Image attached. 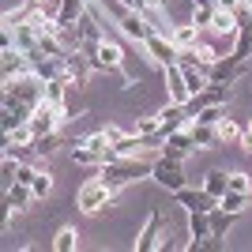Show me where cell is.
Returning a JSON list of instances; mask_svg holds the SVG:
<instances>
[{"instance_id":"1","label":"cell","mask_w":252,"mask_h":252,"mask_svg":"<svg viewBox=\"0 0 252 252\" xmlns=\"http://www.w3.org/2000/svg\"><path fill=\"white\" fill-rule=\"evenodd\" d=\"M151 169H155V162L151 158H132V155H125V158H113V162H105V166H98V177L109 185V189H125V185H132V181H143V177H151Z\"/></svg>"},{"instance_id":"2","label":"cell","mask_w":252,"mask_h":252,"mask_svg":"<svg viewBox=\"0 0 252 252\" xmlns=\"http://www.w3.org/2000/svg\"><path fill=\"white\" fill-rule=\"evenodd\" d=\"M91 68H94V72H105V75H117L125 91H136L139 87L136 79L125 72V49H121L113 38H102V45H98L94 57H91Z\"/></svg>"},{"instance_id":"3","label":"cell","mask_w":252,"mask_h":252,"mask_svg":"<svg viewBox=\"0 0 252 252\" xmlns=\"http://www.w3.org/2000/svg\"><path fill=\"white\" fill-rule=\"evenodd\" d=\"M45 102V79H38L34 72L15 75V79H4V105H38Z\"/></svg>"},{"instance_id":"4","label":"cell","mask_w":252,"mask_h":252,"mask_svg":"<svg viewBox=\"0 0 252 252\" xmlns=\"http://www.w3.org/2000/svg\"><path fill=\"white\" fill-rule=\"evenodd\" d=\"M109 200H113V189H109L102 177H91L83 189L75 192V207L83 211V215H98V211H102Z\"/></svg>"},{"instance_id":"5","label":"cell","mask_w":252,"mask_h":252,"mask_svg":"<svg viewBox=\"0 0 252 252\" xmlns=\"http://www.w3.org/2000/svg\"><path fill=\"white\" fill-rule=\"evenodd\" d=\"M151 181H155V185H162L166 192L185 189V173H181V162H177V158L158 155V158H155V169H151Z\"/></svg>"},{"instance_id":"6","label":"cell","mask_w":252,"mask_h":252,"mask_svg":"<svg viewBox=\"0 0 252 252\" xmlns=\"http://www.w3.org/2000/svg\"><path fill=\"white\" fill-rule=\"evenodd\" d=\"M143 49H147V61L158 64V68L177 64V57H181V49L173 45V38H162V34H151L147 42H143Z\"/></svg>"},{"instance_id":"7","label":"cell","mask_w":252,"mask_h":252,"mask_svg":"<svg viewBox=\"0 0 252 252\" xmlns=\"http://www.w3.org/2000/svg\"><path fill=\"white\" fill-rule=\"evenodd\" d=\"M117 31L125 34L128 42H136V45H143L151 34H155V31H151V23L143 19L139 11H121V19H117Z\"/></svg>"},{"instance_id":"8","label":"cell","mask_w":252,"mask_h":252,"mask_svg":"<svg viewBox=\"0 0 252 252\" xmlns=\"http://www.w3.org/2000/svg\"><path fill=\"white\" fill-rule=\"evenodd\" d=\"M166 72V98L173 105H189L192 91L185 87V72H181V64H169V68H162Z\"/></svg>"},{"instance_id":"9","label":"cell","mask_w":252,"mask_h":252,"mask_svg":"<svg viewBox=\"0 0 252 252\" xmlns=\"http://www.w3.org/2000/svg\"><path fill=\"white\" fill-rule=\"evenodd\" d=\"M207 237H211V215H207V211H192V219H189V241H185V249H189V252H200Z\"/></svg>"},{"instance_id":"10","label":"cell","mask_w":252,"mask_h":252,"mask_svg":"<svg viewBox=\"0 0 252 252\" xmlns=\"http://www.w3.org/2000/svg\"><path fill=\"white\" fill-rule=\"evenodd\" d=\"M173 200H177L181 207L189 211V215H192V211H215V207H219V200H215V196H207V192H203V189H200V192H192L189 185L173 192Z\"/></svg>"},{"instance_id":"11","label":"cell","mask_w":252,"mask_h":252,"mask_svg":"<svg viewBox=\"0 0 252 252\" xmlns=\"http://www.w3.org/2000/svg\"><path fill=\"white\" fill-rule=\"evenodd\" d=\"M158 237H162V211H151L147 215V222H143V230H139V237H136V252H151V249H158Z\"/></svg>"},{"instance_id":"12","label":"cell","mask_w":252,"mask_h":252,"mask_svg":"<svg viewBox=\"0 0 252 252\" xmlns=\"http://www.w3.org/2000/svg\"><path fill=\"white\" fill-rule=\"evenodd\" d=\"M189 151H196V143H192V132H189V125L185 128H177V132H169L166 136V147H162V155L166 158H177V162H185V155Z\"/></svg>"},{"instance_id":"13","label":"cell","mask_w":252,"mask_h":252,"mask_svg":"<svg viewBox=\"0 0 252 252\" xmlns=\"http://www.w3.org/2000/svg\"><path fill=\"white\" fill-rule=\"evenodd\" d=\"M31 72V57L19 49H4L0 53V75L4 79H15V75H27Z\"/></svg>"},{"instance_id":"14","label":"cell","mask_w":252,"mask_h":252,"mask_svg":"<svg viewBox=\"0 0 252 252\" xmlns=\"http://www.w3.org/2000/svg\"><path fill=\"white\" fill-rule=\"evenodd\" d=\"M245 64L237 61V57H219V61L211 64V83H237V75H241Z\"/></svg>"},{"instance_id":"15","label":"cell","mask_w":252,"mask_h":252,"mask_svg":"<svg viewBox=\"0 0 252 252\" xmlns=\"http://www.w3.org/2000/svg\"><path fill=\"white\" fill-rule=\"evenodd\" d=\"M94 72V68H91V61H87L83 53L75 49L72 57H68V61H64V75H68V79H72V87L75 91H79V87H87V75Z\"/></svg>"},{"instance_id":"16","label":"cell","mask_w":252,"mask_h":252,"mask_svg":"<svg viewBox=\"0 0 252 252\" xmlns=\"http://www.w3.org/2000/svg\"><path fill=\"white\" fill-rule=\"evenodd\" d=\"M31 200H34V189H31V185H19V181H15V185L4 189V211H15V215H19V211L31 207Z\"/></svg>"},{"instance_id":"17","label":"cell","mask_w":252,"mask_h":252,"mask_svg":"<svg viewBox=\"0 0 252 252\" xmlns=\"http://www.w3.org/2000/svg\"><path fill=\"white\" fill-rule=\"evenodd\" d=\"M189 132H192V143L196 151H207V147H219V125H200V121H189Z\"/></svg>"},{"instance_id":"18","label":"cell","mask_w":252,"mask_h":252,"mask_svg":"<svg viewBox=\"0 0 252 252\" xmlns=\"http://www.w3.org/2000/svg\"><path fill=\"white\" fill-rule=\"evenodd\" d=\"M200 38H203V31H200L192 19L173 27V45H177V49H196V45H200Z\"/></svg>"},{"instance_id":"19","label":"cell","mask_w":252,"mask_h":252,"mask_svg":"<svg viewBox=\"0 0 252 252\" xmlns=\"http://www.w3.org/2000/svg\"><path fill=\"white\" fill-rule=\"evenodd\" d=\"M68 87H72V79H68V75H57V79H49V83H45V102L57 105V109H68V105H64V98H68Z\"/></svg>"},{"instance_id":"20","label":"cell","mask_w":252,"mask_h":252,"mask_svg":"<svg viewBox=\"0 0 252 252\" xmlns=\"http://www.w3.org/2000/svg\"><path fill=\"white\" fill-rule=\"evenodd\" d=\"M249 203H252L249 192H233V189H226V192H222V200H219V207H222V211H230V215H241Z\"/></svg>"},{"instance_id":"21","label":"cell","mask_w":252,"mask_h":252,"mask_svg":"<svg viewBox=\"0 0 252 252\" xmlns=\"http://www.w3.org/2000/svg\"><path fill=\"white\" fill-rule=\"evenodd\" d=\"M230 189V173H222V169H211L207 177H203V192L207 196H215V200H222V192Z\"/></svg>"},{"instance_id":"22","label":"cell","mask_w":252,"mask_h":252,"mask_svg":"<svg viewBox=\"0 0 252 252\" xmlns=\"http://www.w3.org/2000/svg\"><path fill=\"white\" fill-rule=\"evenodd\" d=\"M53 249L57 252H75L79 249V230H75V226H61L57 237H53Z\"/></svg>"},{"instance_id":"23","label":"cell","mask_w":252,"mask_h":252,"mask_svg":"<svg viewBox=\"0 0 252 252\" xmlns=\"http://www.w3.org/2000/svg\"><path fill=\"white\" fill-rule=\"evenodd\" d=\"M57 147H61V136H57V132H53V136H34L31 155H34V158H49Z\"/></svg>"},{"instance_id":"24","label":"cell","mask_w":252,"mask_h":252,"mask_svg":"<svg viewBox=\"0 0 252 252\" xmlns=\"http://www.w3.org/2000/svg\"><path fill=\"white\" fill-rule=\"evenodd\" d=\"M207 215H211V233H219V237H226L230 226H233V219H237V215H230V211H222V207L207 211Z\"/></svg>"},{"instance_id":"25","label":"cell","mask_w":252,"mask_h":252,"mask_svg":"<svg viewBox=\"0 0 252 252\" xmlns=\"http://www.w3.org/2000/svg\"><path fill=\"white\" fill-rule=\"evenodd\" d=\"M222 117H226V105H203L192 121H200V125H222Z\"/></svg>"},{"instance_id":"26","label":"cell","mask_w":252,"mask_h":252,"mask_svg":"<svg viewBox=\"0 0 252 252\" xmlns=\"http://www.w3.org/2000/svg\"><path fill=\"white\" fill-rule=\"evenodd\" d=\"M241 132L245 128L233 121V117H222V125H219V139L222 143H233V139H241Z\"/></svg>"},{"instance_id":"27","label":"cell","mask_w":252,"mask_h":252,"mask_svg":"<svg viewBox=\"0 0 252 252\" xmlns=\"http://www.w3.org/2000/svg\"><path fill=\"white\" fill-rule=\"evenodd\" d=\"M31 189H34V200H45V196L53 192V173L49 169H38V177H34Z\"/></svg>"},{"instance_id":"28","label":"cell","mask_w":252,"mask_h":252,"mask_svg":"<svg viewBox=\"0 0 252 252\" xmlns=\"http://www.w3.org/2000/svg\"><path fill=\"white\" fill-rule=\"evenodd\" d=\"M192 23H196L200 31H211V23H215V8H192Z\"/></svg>"},{"instance_id":"29","label":"cell","mask_w":252,"mask_h":252,"mask_svg":"<svg viewBox=\"0 0 252 252\" xmlns=\"http://www.w3.org/2000/svg\"><path fill=\"white\" fill-rule=\"evenodd\" d=\"M196 57H200V61H203V64L211 68V64L219 61V49H215L211 42H203V38H200V45H196Z\"/></svg>"},{"instance_id":"30","label":"cell","mask_w":252,"mask_h":252,"mask_svg":"<svg viewBox=\"0 0 252 252\" xmlns=\"http://www.w3.org/2000/svg\"><path fill=\"white\" fill-rule=\"evenodd\" d=\"M230 189L233 192H249L252 196V177L249 173H230Z\"/></svg>"},{"instance_id":"31","label":"cell","mask_w":252,"mask_h":252,"mask_svg":"<svg viewBox=\"0 0 252 252\" xmlns=\"http://www.w3.org/2000/svg\"><path fill=\"white\" fill-rule=\"evenodd\" d=\"M136 132H139V136H155V132H158V117H139Z\"/></svg>"},{"instance_id":"32","label":"cell","mask_w":252,"mask_h":252,"mask_svg":"<svg viewBox=\"0 0 252 252\" xmlns=\"http://www.w3.org/2000/svg\"><path fill=\"white\" fill-rule=\"evenodd\" d=\"M105 136H109V143H121L128 132H125V128H117V125H105Z\"/></svg>"},{"instance_id":"33","label":"cell","mask_w":252,"mask_h":252,"mask_svg":"<svg viewBox=\"0 0 252 252\" xmlns=\"http://www.w3.org/2000/svg\"><path fill=\"white\" fill-rule=\"evenodd\" d=\"M237 143H241L245 155H252V128H249V125H245V132H241V139H237Z\"/></svg>"},{"instance_id":"34","label":"cell","mask_w":252,"mask_h":252,"mask_svg":"<svg viewBox=\"0 0 252 252\" xmlns=\"http://www.w3.org/2000/svg\"><path fill=\"white\" fill-rule=\"evenodd\" d=\"M121 8L125 11H139V0H121Z\"/></svg>"},{"instance_id":"35","label":"cell","mask_w":252,"mask_h":252,"mask_svg":"<svg viewBox=\"0 0 252 252\" xmlns=\"http://www.w3.org/2000/svg\"><path fill=\"white\" fill-rule=\"evenodd\" d=\"M241 8H249V11H252V0H241Z\"/></svg>"},{"instance_id":"36","label":"cell","mask_w":252,"mask_h":252,"mask_svg":"<svg viewBox=\"0 0 252 252\" xmlns=\"http://www.w3.org/2000/svg\"><path fill=\"white\" fill-rule=\"evenodd\" d=\"M249 128H252V121H249Z\"/></svg>"}]
</instances>
